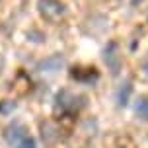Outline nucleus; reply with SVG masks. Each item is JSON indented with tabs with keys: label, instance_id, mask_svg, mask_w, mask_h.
<instances>
[{
	"label": "nucleus",
	"instance_id": "f257e3e1",
	"mask_svg": "<svg viewBox=\"0 0 148 148\" xmlns=\"http://www.w3.org/2000/svg\"><path fill=\"white\" fill-rule=\"evenodd\" d=\"M4 140L10 148H37L35 138L29 134V129L22 121H12L4 129Z\"/></svg>",
	"mask_w": 148,
	"mask_h": 148
},
{
	"label": "nucleus",
	"instance_id": "f03ea898",
	"mask_svg": "<svg viewBox=\"0 0 148 148\" xmlns=\"http://www.w3.org/2000/svg\"><path fill=\"white\" fill-rule=\"evenodd\" d=\"M86 107V96H76L68 90H60L55 96V111L60 113H78Z\"/></svg>",
	"mask_w": 148,
	"mask_h": 148
},
{
	"label": "nucleus",
	"instance_id": "7ed1b4c3",
	"mask_svg": "<svg viewBox=\"0 0 148 148\" xmlns=\"http://www.w3.org/2000/svg\"><path fill=\"white\" fill-rule=\"evenodd\" d=\"M101 59H103L107 70L111 72V76H117L123 68V55H121V47L117 41H109L105 45L103 53H101Z\"/></svg>",
	"mask_w": 148,
	"mask_h": 148
},
{
	"label": "nucleus",
	"instance_id": "20e7f679",
	"mask_svg": "<svg viewBox=\"0 0 148 148\" xmlns=\"http://www.w3.org/2000/svg\"><path fill=\"white\" fill-rule=\"evenodd\" d=\"M37 12L41 14L45 22H59L60 18L66 16V6L60 0H39Z\"/></svg>",
	"mask_w": 148,
	"mask_h": 148
},
{
	"label": "nucleus",
	"instance_id": "39448f33",
	"mask_svg": "<svg viewBox=\"0 0 148 148\" xmlns=\"http://www.w3.org/2000/svg\"><path fill=\"white\" fill-rule=\"evenodd\" d=\"M62 66H64V57H62L60 53H57V55H51V57H47V59L39 60L35 70L39 74H55V72H59Z\"/></svg>",
	"mask_w": 148,
	"mask_h": 148
},
{
	"label": "nucleus",
	"instance_id": "423d86ee",
	"mask_svg": "<svg viewBox=\"0 0 148 148\" xmlns=\"http://www.w3.org/2000/svg\"><path fill=\"white\" fill-rule=\"evenodd\" d=\"M131 94H133V82L125 80L115 92V101H117L119 107H127L129 101H131Z\"/></svg>",
	"mask_w": 148,
	"mask_h": 148
},
{
	"label": "nucleus",
	"instance_id": "0eeeda50",
	"mask_svg": "<svg viewBox=\"0 0 148 148\" xmlns=\"http://www.w3.org/2000/svg\"><path fill=\"white\" fill-rule=\"evenodd\" d=\"M134 115H136V119L148 123V96L138 97V101H136V105H134Z\"/></svg>",
	"mask_w": 148,
	"mask_h": 148
},
{
	"label": "nucleus",
	"instance_id": "6e6552de",
	"mask_svg": "<svg viewBox=\"0 0 148 148\" xmlns=\"http://www.w3.org/2000/svg\"><path fill=\"white\" fill-rule=\"evenodd\" d=\"M14 109H16L14 101H2V103H0V113H2V115H8V113H12Z\"/></svg>",
	"mask_w": 148,
	"mask_h": 148
},
{
	"label": "nucleus",
	"instance_id": "1a4fd4ad",
	"mask_svg": "<svg viewBox=\"0 0 148 148\" xmlns=\"http://www.w3.org/2000/svg\"><path fill=\"white\" fill-rule=\"evenodd\" d=\"M4 66H6V59H4V55H0V74L4 72Z\"/></svg>",
	"mask_w": 148,
	"mask_h": 148
},
{
	"label": "nucleus",
	"instance_id": "9d476101",
	"mask_svg": "<svg viewBox=\"0 0 148 148\" xmlns=\"http://www.w3.org/2000/svg\"><path fill=\"white\" fill-rule=\"evenodd\" d=\"M142 70H144V72L148 74V55L144 57V59H142Z\"/></svg>",
	"mask_w": 148,
	"mask_h": 148
},
{
	"label": "nucleus",
	"instance_id": "9b49d317",
	"mask_svg": "<svg viewBox=\"0 0 148 148\" xmlns=\"http://www.w3.org/2000/svg\"><path fill=\"white\" fill-rule=\"evenodd\" d=\"M144 0H131V6H138V4H142Z\"/></svg>",
	"mask_w": 148,
	"mask_h": 148
}]
</instances>
